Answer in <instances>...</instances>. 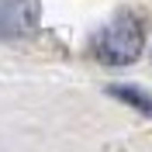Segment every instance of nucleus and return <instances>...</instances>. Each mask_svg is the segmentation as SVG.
<instances>
[{
    "label": "nucleus",
    "instance_id": "obj_1",
    "mask_svg": "<svg viewBox=\"0 0 152 152\" xmlns=\"http://www.w3.org/2000/svg\"><path fill=\"white\" fill-rule=\"evenodd\" d=\"M142 45H145L142 21L132 14H121L94 38V56L107 66H128L142 56Z\"/></svg>",
    "mask_w": 152,
    "mask_h": 152
},
{
    "label": "nucleus",
    "instance_id": "obj_2",
    "mask_svg": "<svg viewBox=\"0 0 152 152\" xmlns=\"http://www.w3.org/2000/svg\"><path fill=\"white\" fill-rule=\"evenodd\" d=\"M35 7L31 0H0V38H14L31 28Z\"/></svg>",
    "mask_w": 152,
    "mask_h": 152
},
{
    "label": "nucleus",
    "instance_id": "obj_3",
    "mask_svg": "<svg viewBox=\"0 0 152 152\" xmlns=\"http://www.w3.org/2000/svg\"><path fill=\"white\" fill-rule=\"evenodd\" d=\"M111 97H118V100H124V104H132L135 111H142V114H152V97L145 94V90H138V86H111L107 90Z\"/></svg>",
    "mask_w": 152,
    "mask_h": 152
}]
</instances>
